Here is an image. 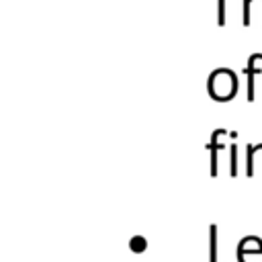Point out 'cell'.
<instances>
[{
  "mask_svg": "<svg viewBox=\"0 0 262 262\" xmlns=\"http://www.w3.org/2000/svg\"><path fill=\"white\" fill-rule=\"evenodd\" d=\"M235 88H237V82L229 70H217L209 78V94L215 100H229L235 94Z\"/></svg>",
  "mask_w": 262,
  "mask_h": 262,
  "instance_id": "cell-1",
  "label": "cell"
},
{
  "mask_svg": "<svg viewBox=\"0 0 262 262\" xmlns=\"http://www.w3.org/2000/svg\"><path fill=\"white\" fill-rule=\"evenodd\" d=\"M244 25H250V0L244 2Z\"/></svg>",
  "mask_w": 262,
  "mask_h": 262,
  "instance_id": "cell-4",
  "label": "cell"
},
{
  "mask_svg": "<svg viewBox=\"0 0 262 262\" xmlns=\"http://www.w3.org/2000/svg\"><path fill=\"white\" fill-rule=\"evenodd\" d=\"M231 174H235V145H231Z\"/></svg>",
  "mask_w": 262,
  "mask_h": 262,
  "instance_id": "cell-5",
  "label": "cell"
},
{
  "mask_svg": "<svg viewBox=\"0 0 262 262\" xmlns=\"http://www.w3.org/2000/svg\"><path fill=\"white\" fill-rule=\"evenodd\" d=\"M215 237H217V227L211 225V262H217V258H215V254H217V242H215Z\"/></svg>",
  "mask_w": 262,
  "mask_h": 262,
  "instance_id": "cell-3",
  "label": "cell"
},
{
  "mask_svg": "<svg viewBox=\"0 0 262 262\" xmlns=\"http://www.w3.org/2000/svg\"><path fill=\"white\" fill-rule=\"evenodd\" d=\"M145 239L141 237V235H135V237H131V242H129V248L133 250V252H143L145 250Z\"/></svg>",
  "mask_w": 262,
  "mask_h": 262,
  "instance_id": "cell-2",
  "label": "cell"
}]
</instances>
